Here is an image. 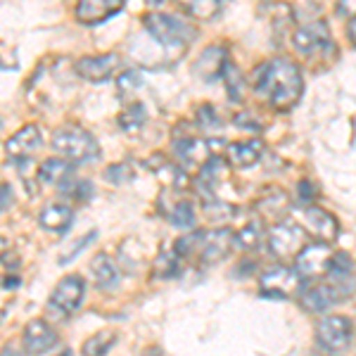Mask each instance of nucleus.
Returning a JSON list of instances; mask_svg holds the SVG:
<instances>
[{"mask_svg":"<svg viewBox=\"0 0 356 356\" xmlns=\"http://www.w3.org/2000/svg\"><path fill=\"white\" fill-rule=\"evenodd\" d=\"M302 72L288 57L264 62L254 72V90L275 110H290L302 95Z\"/></svg>","mask_w":356,"mask_h":356,"instance_id":"nucleus-1","label":"nucleus"},{"mask_svg":"<svg viewBox=\"0 0 356 356\" xmlns=\"http://www.w3.org/2000/svg\"><path fill=\"white\" fill-rule=\"evenodd\" d=\"M53 150L62 154V159L72 164H83L90 159H97L100 145H97L95 136L86 131L79 124H65L53 131Z\"/></svg>","mask_w":356,"mask_h":356,"instance_id":"nucleus-2","label":"nucleus"},{"mask_svg":"<svg viewBox=\"0 0 356 356\" xmlns=\"http://www.w3.org/2000/svg\"><path fill=\"white\" fill-rule=\"evenodd\" d=\"M143 24L150 31V36L157 43L166 45V48H176V45H188L197 38V29L191 22L181 19L178 15L166 13H150L145 15Z\"/></svg>","mask_w":356,"mask_h":356,"instance_id":"nucleus-3","label":"nucleus"},{"mask_svg":"<svg viewBox=\"0 0 356 356\" xmlns=\"http://www.w3.org/2000/svg\"><path fill=\"white\" fill-rule=\"evenodd\" d=\"M83 295H86V283L81 275H76V273L65 275V278L55 285L53 295H50V309L60 316H69L81 307Z\"/></svg>","mask_w":356,"mask_h":356,"instance_id":"nucleus-4","label":"nucleus"},{"mask_svg":"<svg viewBox=\"0 0 356 356\" xmlns=\"http://www.w3.org/2000/svg\"><path fill=\"white\" fill-rule=\"evenodd\" d=\"M316 337L328 352H342L352 342V323L344 316H325L316 328Z\"/></svg>","mask_w":356,"mask_h":356,"instance_id":"nucleus-5","label":"nucleus"},{"mask_svg":"<svg viewBox=\"0 0 356 356\" xmlns=\"http://www.w3.org/2000/svg\"><path fill=\"white\" fill-rule=\"evenodd\" d=\"M259 290L266 297H290L300 292V275L288 266H271L261 273Z\"/></svg>","mask_w":356,"mask_h":356,"instance_id":"nucleus-6","label":"nucleus"},{"mask_svg":"<svg viewBox=\"0 0 356 356\" xmlns=\"http://www.w3.org/2000/svg\"><path fill=\"white\" fill-rule=\"evenodd\" d=\"M332 261V252L325 243H316V245H307L304 250H300L295 261L297 275L300 278H316V275L328 273V266Z\"/></svg>","mask_w":356,"mask_h":356,"instance_id":"nucleus-7","label":"nucleus"},{"mask_svg":"<svg viewBox=\"0 0 356 356\" xmlns=\"http://www.w3.org/2000/svg\"><path fill=\"white\" fill-rule=\"evenodd\" d=\"M117 69H119V55H114V53L88 55V57H81V60L74 65V72H76L83 81H90V83L107 81Z\"/></svg>","mask_w":356,"mask_h":356,"instance_id":"nucleus-8","label":"nucleus"},{"mask_svg":"<svg viewBox=\"0 0 356 356\" xmlns=\"http://www.w3.org/2000/svg\"><path fill=\"white\" fill-rule=\"evenodd\" d=\"M304 243V231L302 226L292 221H280L268 231V247L275 257H290L300 250Z\"/></svg>","mask_w":356,"mask_h":356,"instance_id":"nucleus-9","label":"nucleus"},{"mask_svg":"<svg viewBox=\"0 0 356 356\" xmlns=\"http://www.w3.org/2000/svg\"><path fill=\"white\" fill-rule=\"evenodd\" d=\"M41 145H43L41 129H38L36 124H26V126H22L15 136L8 138L5 150H8L10 159H15V162H26Z\"/></svg>","mask_w":356,"mask_h":356,"instance_id":"nucleus-10","label":"nucleus"},{"mask_svg":"<svg viewBox=\"0 0 356 356\" xmlns=\"http://www.w3.org/2000/svg\"><path fill=\"white\" fill-rule=\"evenodd\" d=\"M124 10V0H81V3L74 8V17L76 22H81L86 26L102 24L110 17Z\"/></svg>","mask_w":356,"mask_h":356,"instance_id":"nucleus-11","label":"nucleus"},{"mask_svg":"<svg viewBox=\"0 0 356 356\" xmlns=\"http://www.w3.org/2000/svg\"><path fill=\"white\" fill-rule=\"evenodd\" d=\"M211 145L214 143L204 138H181L174 143V152L183 166H204L211 157H216L211 152Z\"/></svg>","mask_w":356,"mask_h":356,"instance_id":"nucleus-12","label":"nucleus"},{"mask_svg":"<svg viewBox=\"0 0 356 356\" xmlns=\"http://www.w3.org/2000/svg\"><path fill=\"white\" fill-rule=\"evenodd\" d=\"M344 288H347V285H316V288H309L302 292L300 302L307 312H314V314L325 312V309H330L335 302L347 297L349 290H344Z\"/></svg>","mask_w":356,"mask_h":356,"instance_id":"nucleus-13","label":"nucleus"},{"mask_svg":"<svg viewBox=\"0 0 356 356\" xmlns=\"http://www.w3.org/2000/svg\"><path fill=\"white\" fill-rule=\"evenodd\" d=\"M57 344V332L43 318H33L24 328V347L31 356H41Z\"/></svg>","mask_w":356,"mask_h":356,"instance_id":"nucleus-14","label":"nucleus"},{"mask_svg":"<svg viewBox=\"0 0 356 356\" xmlns=\"http://www.w3.org/2000/svg\"><path fill=\"white\" fill-rule=\"evenodd\" d=\"M231 245H233L231 228H216V231L204 233V243H202V250H200V264H202V266L219 264L223 257L228 254Z\"/></svg>","mask_w":356,"mask_h":356,"instance_id":"nucleus-15","label":"nucleus"},{"mask_svg":"<svg viewBox=\"0 0 356 356\" xmlns=\"http://www.w3.org/2000/svg\"><path fill=\"white\" fill-rule=\"evenodd\" d=\"M302 216H304V223H307L309 231H312L314 235H318L321 240H325V243L335 240L337 233H340L337 221L332 219L328 211L318 209V207H307V209L302 211Z\"/></svg>","mask_w":356,"mask_h":356,"instance_id":"nucleus-16","label":"nucleus"},{"mask_svg":"<svg viewBox=\"0 0 356 356\" xmlns=\"http://www.w3.org/2000/svg\"><path fill=\"white\" fill-rule=\"evenodd\" d=\"M321 45H328V26L323 22H307L295 31V48L300 53H314Z\"/></svg>","mask_w":356,"mask_h":356,"instance_id":"nucleus-17","label":"nucleus"},{"mask_svg":"<svg viewBox=\"0 0 356 356\" xmlns=\"http://www.w3.org/2000/svg\"><path fill=\"white\" fill-rule=\"evenodd\" d=\"M74 221V211L72 207L67 204H60V202H53V204H45L41 209V214H38V223L45 228V231L50 233H67V228L72 226Z\"/></svg>","mask_w":356,"mask_h":356,"instance_id":"nucleus-18","label":"nucleus"},{"mask_svg":"<svg viewBox=\"0 0 356 356\" xmlns=\"http://www.w3.org/2000/svg\"><path fill=\"white\" fill-rule=\"evenodd\" d=\"M226 53L219 45H209L202 55H200L197 65H195V74H197L202 81H214L223 74V67H226Z\"/></svg>","mask_w":356,"mask_h":356,"instance_id":"nucleus-19","label":"nucleus"},{"mask_svg":"<svg viewBox=\"0 0 356 356\" xmlns=\"http://www.w3.org/2000/svg\"><path fill=\"white\" fill-rule=\"evenodd\" d=\"M264 152V143L259 138H252V140L245 143H231L226 150V157L231 159V164L240 166V169H247V166H254L261 159Z\"/></svg>","mask_w":356,"mask_h":356,"instance_id":"nucleus-20","label":"nucleus"},{"mask_svg":"<svg viewBox=\"0 0 356 356\" xmlns=\"http://www.w3.org/2000/svg\"><path fill=\"white\" fill-rule=\"evenodd\" d=\"M90 273H93V280L100 290L117 288L119 268H117V264H114L112 257L105 254V252H100V254H95L93 259H90Z\"/></svg>","mask_w":356,"mask_h":356,"instance_id":"nucleus-21","label":"nucleus"},{"mask_svg":"<svg viewBox=\"0 0 356 356\" xmlns=\"http://www.w3.org/2000/svg\"><path fill=\"white\" fill-rule=\"evenodd\" d=\"M223 171H226V164H223L221 157H211L202 169H200L197 178H195V191H197L202 197H207V202L211 200V193H214V186L221 181Z\"/></svg>","mask_w":356,"mask_h":356,"instance_id":"nucleus-22","label":"nucleus"},{"mask_svg":"<svg viewBox=\"0 0 356 356\" xmlns=\"http://www.w3.org/2000/svg\"><path fill=\"white\" fill-rule=\"evenodd\" d=\"M72 176H74L72 162H67V159H62V157H50V159H45L41 166H38V178H41L43 183L65 186Z\"/></svg>","mask_w":356,"mask_h":356,"instance_id":"nucleus-23","label":"nucleus"},{"mask_svg":"<svg viewBox=\"0 0 356 356\" xmlns=\"http://www.w3.org/2000/svg\"><path fill=\"white\" fill-rule=\"evenodd\" d=\"M145 122H147V110L143 102H131V105L119 114V126H122L126 134H138V131L145 126Z\"/></svg>","mask_w":356,"mask_h":356,"instance_id":"nucleus-24","label":"nucleus"},{"mask_svg":"<svg viewBox=\"0 0 356 356\" xmlns=\"http://www.w3.org/2000/svg\"><path fill=\"white\" fill-rule=\"evenodd\" d=\"M114 342H117V332H114V330H100V332H95V335H90L88 340H86L81 354L83 356H105L114 347Z\"/></svg>","mask_w":356,"mask_h":356,"instance_id":"nucleus-25","label":"nucleus"},{"mask_svg":"<svg viewBox=\"0 0 356 356\" xmlns=\"http://www.w3.org/2000/svg\"><path fill=\"white\" fill-rule=\"evenodd\" d=\"M261 240V221H250L245 228H240L238 233L233 235V245L238 250H254Z\"/></svg>","mask_w":356,"mask_h":356,"instance_id":"nucleus-26","label":"nucleus"},{"mask_svg":"<svg viewBox=\"0 0 356 356\" xmlns=\"http://www.w3.org/2000/svg\"><path fill=\"white\" fill-rule=\"evenodd\" d=\"M183 10L195 19L207 22L221 13V0H193V3H183Z\"/></svg>","mask_w":356,"mask_h":356,"instance_id":"nucleus-27","label":"nucleus"},{"mask_svg":"<svg viewBox=\"0 0 356 356\" xmlns=\"http://www.w3.org/2000/svg\"><path fill=\"white\" fill-rule=\"evenodd\" d=\"M221 79H223V83H226V90H228V95H231V100H240V93H243V72H240L235 62H226Z\"/></svg>","mask_w":356,"mask_h":356,"instance_id":"nucleus-28","label":"nucleus"},{"mask_svg":"<svg viewBox=\"0 0 356 356\" xmlns=\"http://www.w3.org/2000/svg\"><path fill=\"white\" fill-rule=\"evenodd\" d=\"M166 214H169V221L178 228H191L195 223V211H193V204L188 202V200H178V202L171 207Z\"/></svg>","mask_w":356,"mask_h":356,"instance_id":"nucleus-29","label":"nucleus"},{"mask_svg":"<svg viewBox=\"0 0 356 356\" xmlns=\"http://www.w3.org/2000/svg\"><path fill=\"white\" fill-rule=\"evenodd\" d=\"M202 243H204V231H191L176 240L174 252L178 257H191L195 252L202 250Z\"/></svg>","mask_w":356,"mask_h":356,"instance_id":"nucleus-30","label":"nucleus"},{"mask_svg":"<svg viewBox=\"0 0 356 356\" xmlns=\"http://www.w3.org/2000/svg\"><path fill=\"white\" fill-rule=\"evenodd\" d=\"M178 259H181V257H178L174 250L159 252L157 261H154V275H159V278H174L178 273Z\"/></svg>","mask_w":356,"mask_h":356,"instance_id":"nucleus-31","label":"nucleus"},{"mask_svg":"<svg viewBox=\"0 0 356 356\" xmlns=\"http://www.w3.org/2000/svg\"><path fill=\"white\" fill-rule=\"evenodd\" d=\"M62 195H67V197L76 200V202H86L88 197H93V186H90L88 181H76V178H69L65 186H60Z\"/></svg>","mask_w":356,"mask_h":356,"instance_id":"nucleus-32","label":"nucleus"},{"mask_svg":"<svg viewBox=\"0 0 356 356\" xmlns=\"http://www.w3.org/2000/svg\"><path fill=\"white\" fill-rule=\"evenodd\" d=\"M197 122H200V126H202L204 131L219 129V126L223 124L221 117L216 114V110L211 105H202V107H200V110H197Z\"/></svg>","mask_w":356,"mask_h":356,"instance_id":"nucleus-33","label":"nucleus"},{"mask_svg":"<svg viewBox=\"0 0 356 356\" xmlns=\"http://www.w3.org/2000/svg\"><path fill=\"white\" fill-rule=\"evenodd\" d=\"M105 178H107L110 183H124V181H129V178H131V166L126 164V162L107 166Z\"/></svg>","mask_w":356,"mask_h":356,"instance_id":"nucleus-34","label":"nucleus"},{"mask_svg":"<svg viewBox=\"0 0 356 356\" xmlns=\"http://www.w3.org/2000/svg\"><path fill=\"white\" fill-rule=\"evenodd\" d=\"M207 211H211V219H228V216H233V207L231 204H223V202H214V200H209V202L204 204Z\"/></svg>","mask_w":356,"mask_h":356,"instance_id":"nucleus-35","label":"nucleus"},{"mask_svg":"<svg viewBox=\"0 0 356 356\" xmlns=\"http://www.w3.org/2000/svg\"><path fill=\"white\" fill-rule=\"evenodd\" d=\"M136 86H140V74L138 72L122 74V79H119V90H122V93H126V90H134Z\"/></svg>","mask_w":356,"mask_h":356,"instance_id":"nucleus-36","label":"nucleus"},{"mask_svg":"<svg viewBox=\"0 0 356 356\" xmlns=\"http://www.w3.org/2000/svg\"><path fill=\"white\" fill-rule=\"evenodd\" d=\"M13 204V188L10 183H0V211H5Z\"/></svg>","mask_w":356,"mask_h":356,"instance_id":"nucleus-37","label":"nucleus"},{"mask_svg":"<svg viewBox=\"0 0 356 356\" xmlns=\"http://www.w3.org/2000/svg\"><path fill=\"white\" fill-rule=\"evenodd\" d=\"M0 356H31V354L26 352V347H15V344L10 342L0 349Z\"/></svg>","mask_w":356,"mask_h":356,"instance_id":"nucleus-38","label":"nucleus"},{"mask_svg":"<svg viewBox=\"0 0 356 356\" xmlns=\"http://www.w3.org/2000/svg\"><path fill=\"white\" fill-rule=\"evenodd\" d=\"M297 191H300V200H304V202H312L314 200V186L309 181H302L297 186Z\"/></svg>","mask_w":356,"mask_h":356,"instance_id":"nucleus-39","label":"nucleus"},{"mask_svg":"<svg viewBox=\"0 0 356 356\" xmlns=\"http://www.w3.org/2000/svg\"><path fill=\"white\" fill-rule=\"evenodd\" d=\"M252 114H238L235 117V124L243 126V129H259V122H252Z\"/></svg>","mask_w":356,"mask_h":356,"instance_id":"nucleus-40","label":"nucleus"},{"mask_svg":"<svg viewBox=\"0 0 356 356\" xmlns=\"http://www.w3.org/2000/svg\"><path fill=\"white\" fill-rule=\"evenodd\" d=\"M8 257H10V240L0 235V264L8 259Z\"/></svg>","mask_w":356,"mask_h":356,"instance_id":"nucleus-41","label":"nucleus"},{"mask_svg":"<svg viewBox=\"0 0 356 356\" xmlns=\"http://www.w3.org/2000/svg\"><path fill=\"white\" fill-rule=\"evenodd\" d=\"M8 307H10V300L8 297H0V321L5 318V314H8Z\"/></svg>","mask_w":356,"mask_h":356,"instance_id":"nucleus-42","label":"nucleus"},{"mask_svg":"<svg viewBox=\"0 0 356 356\" xmlns=\"http://www.w3.org/2000/svg\"><path fill=\"white\" fill-rule=\"evenodd\" d=\"M349 33H352V41H354V45H356V17L352 19V24H349Z\"/></svg>","mask_w":356,"mask_h":356,"instance_id":"nucleus-43","label":"nucleus"},{"mask_svg":"<svg viewBox=\"0 0 356 356\" xmlns=\"http://www.w3.org/2000/svg\"><path fill=\"white\" fill-rule=\"evenodd\" d=\"M57 356H74L72 352H69V349H67V352H62V354H57Z\"/></svg>","mask_w":356,"mask_h":356,"instance_id":"nucleus-44","label":"nucleus"},{"mask_svg":"<svg viewBox=\"0 0 356 356\" xmlns=\"http://www.w3.org/2000/svg\"><path fill=\"white\" fill-rule=\"evenodd\" d=\"M0 129H3V119H0Z\"/></svg>","mask_w":356,"mask_h":356,"instance_id":"nucleus-45","label":"nucleus"}]
</instances>
